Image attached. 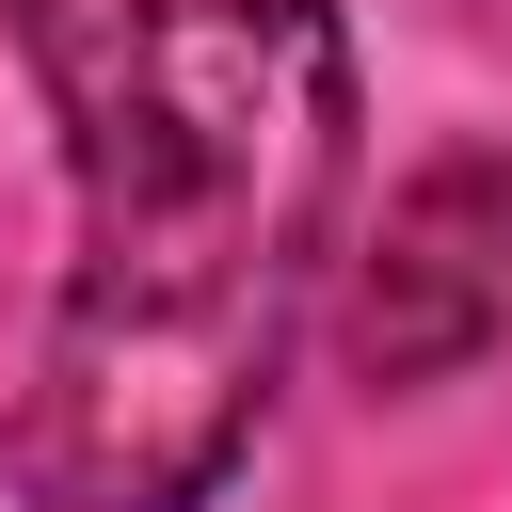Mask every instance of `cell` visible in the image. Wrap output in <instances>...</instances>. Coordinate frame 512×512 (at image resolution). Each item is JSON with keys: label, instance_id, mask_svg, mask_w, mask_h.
<instances>
[{"label": "cell", "instance_id": "obj_2", "mask_svg": "<svg viewBox=\"0 0 512 512\" xmlns=\"http://www.w3.org/2000/svg\"><path fill=\"white\" fill-rule=\"evenodd\" d=\"M496 336H512V160L464 144L384 208V240H368V272L336 304V352L368 384H432V368H464Z\"/></svg>", "mask_w": 512, "mask_h": 512}, {"label": "cell", "instance_id": "obj_1", "mask_svg": "<svg viewBox=\"0 0 512 512\" xmlns=\"http://www.w3.org/2000/svg\"><path fill=\"white\" fill-rule=\"evenodd\" d=\"M16 48L64 112L80 256L0 480L32 512H192L240 464L352 192L336 0H16Z\"/></svg>", "mask_w": 512, "mask_h": 512}]
</instances>
